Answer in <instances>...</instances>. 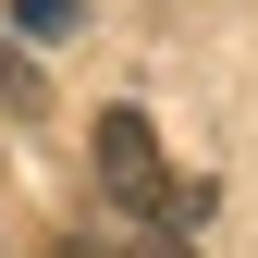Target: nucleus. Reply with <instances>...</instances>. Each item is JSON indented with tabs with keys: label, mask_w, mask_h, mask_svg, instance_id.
I'll return each instance as SVG.
<instances>
[{
	"label": "nucleus",
	"mask_w": 258,
	"mask_h": 258,
	"mask_svg": "<svg viewBox=\"0 0 258 258\" xmlns=\"http://www.w3.org/2000/svg\"><path fill=\"white\" fill-rule=\"evenodd\" d=\"M99 184H111L136 221L184 209V197H172V160H160V136H148V111H99Z\"/></svg>",
	"instance_id": "f257e3e1"
},
{
	"label": "nucleus",
	"mask_w": 258,
	"mask_h": 258,
	"mask_svg": "<svg viewBox=\"0 0 258 258\" xmlns=\"http://www.w3.org/2000/svg\"><path fill=\"white\" fill-rule=\"evenodd\" d=\"M0 111H37V74H25L13 49H0Z\"/></svg>",
	"instance_id": "f03ea898"
},
{
	"label": "nucleus",
	"mask_w": 258,
	"mask_h": 258,
	"mask_svg": "<svg viewBox=\"0 0 258 258\" xmlns=\"http://www.w3.org/2000/svg\"><path fill=\"white\" fill-rule=\"evenodd\" d=\"M123 258H197V246H184V234H172V221H148V234H136V246H123Z\"/></svg>",
	"instance_id": "7ed1b4c3"
},
{
	"label": "nucleus",
	"mask_w": 258,
	"mask_h": 258,
	"mask_svg": "<svg viewBox=\"0 0 258 258\" xmlns=\"http://www.w3.org/2000/svg\"><path fill=\"white\" fill-rule=\"evenodd\" d=\"M0 258H13V246H0Z\"/></svg>",
	"instance_id": "20e7f679"
}]
</instances>
